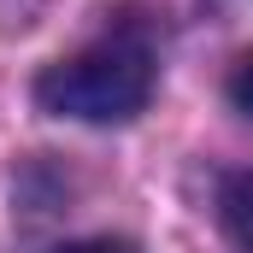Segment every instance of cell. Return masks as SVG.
<instances>
[{
	"instance_id": "6da1fadb",
	"label": "cell",
	"mask_w": 253,
	"mask_h": 253,
	"mask_svg": "<svg viewBox=\"0 0 253 253\" xmlns=\"http://www.w3.org/2000/svg\"><path fill=\"white\" fill-rule=\"evenodd\" d=\"M153 100V53L141 36H106L36 77V106L77 124H124Z\"/></svg>"
},
{
	"instance_id": "7a4b0ae2",
	"label": "cell",
	"mask_w": 253,
	"mask_h": 253,
	"mask_svg": "<svg viewBox=\"0 0 253 253\" xmlns=\"http://www.w3.org/2000/svg\"><path fill=\"white\" fill-rule=\"evenodd\" d=\"M218 212H224V230H230L236 253H253V165L224 177V189H218Z\"/></svg>"
},
{
	"instance_id": "3957f363",
	"label": "cell",
	"mask_w": 253,
	"mask_h": 253,
	"mask_svg": "<svg viewBox=\"0 0 253 253\" xmlns=\"http://www.w3.org/2000/svg\"><path fill=\"white\" fill-rule=\"evenodd\" d=\"M230 100H236V112L253 118V53H242L236 71H230Z\"/></svg>"
},
{
	"instance_id": "277c9868",
	"label": "cell",
	"mask_w": 253,
	"mask_h": 253,
	"mask_svg": "<svg viewBox=\"0 0 253 253\" xmlns=\"http://www.w3.org/2000/svg\"><path fill=\"white\" fill-rule=\"evenodd\" d=\"M59 253H135L129 242H65Z\"/></svg>"
}]
</instances>
